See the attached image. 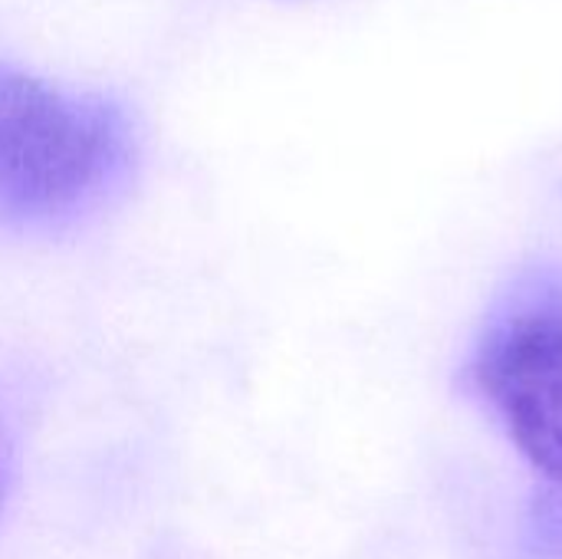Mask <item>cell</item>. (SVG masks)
<instances>
[{
	"instance_id": "cell-1",
	"label": "cell",
	"mask_w": 562,
	"mask_h": 559,
	"mask_svg": "<svg viewBox=\"0 0 562 559\" xmlns=\"http://www.w3.org/2000/svg\"><path fill=\"white\" fill-rule=\"evenodd\" d=\"M135 165L125 105L0 63V231H76L119 201Z\"/></svg>"
},
{
	"instance_id": "cell-2",
	"label": "cell",
	"mask_w": 562,
	"mask_h": 559,
	"mask_svg": "<svg viewBox=\"0 0 562 559\" xmlns=\"http://www.w3.org/2000/svg\"><path fill=\"white\" fill-rule=\"evenodd\" d=\"M468 376L517 451L562 484V277L520 273L484 320Z\"/></svg>"
},
{
	"instance_id": "cell-3",
	"label": "cell",
	"mask_w": 562,
	"mask_h": 559,
	"mask_svg": "<svg viewBox=\"0 0 562 559\" xmlns=\"http://www.w3.org/2000/svg\"><path fill=\"white\" fill-rule=\"evenodd\" d=\"M0 501H3V455H0Z\"/></svg>"
}]
</instances>
